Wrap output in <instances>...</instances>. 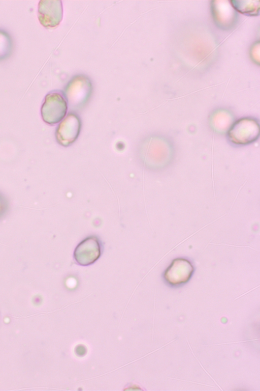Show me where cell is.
Here are the masks:
<instances>
[{
	"instance_id": "obj_10",
	"label": "cell",
	"mask_w": 260,
	"mask_h": 391,
	"mask_svg": "<svg viewBox=\"0 0 260 391\" xmlns=\"http://www.w3.org/2000/svg\"><path fill=\"white\" fill-rule=\"evenodd\" d=\"M12 40L6 31L0 30V60L8 58L12 53Z\"/></svg>"
},
{
	"instance_id": "obj_7",
	"label": "cell",
	"mask_w": 260,
	"mask_h": 391,
	"mask_svg": "<svg viewBox=\"0 0 260 391\" xmlns=\"http://www.w3.org/2000/svg\"><path fill=\"white\" fill-rule=\"evenodd\" d=\"M211 9L214 21L218 27L229 30L235 25L237 13L230 1H212Z\"/></svg>"
},
{
	"instance_id": "obj_2",
	"label": "cell",
	"mask_w": 260,
	"mask_h": 391,
	"mask_svg": "<svg viewBox=\"0 0 260 391\" xmlns=\"http://www.w3.org/2000/svg\"><path fill=\"white\" fill-rule=\"evenodd\" d=\"M68 109V104L63 96L57 92H51L45 97L41 108L43 121L53 125L64 119Z\"/></svg>"
},
{
	"instance_id": "obj_1",
	"label": "cell",
	"mask_w": 260,
	"mask_h": 391,
	"mask_svg": "<svg viewBox=\"0 0 260 391\" xmlns=\"http://www.w3.org/2000/svg\"><path fill=\"white\" fill-rule=\"evenodd\" d=\"M92 85L86 76L80 74L73 77L63 91L70 108L78 110L87 103L92 92Z\"/></svg>"
},
{
	"instance_id": "obj_3",
	"label": "cell",
	"mask_w": 260,
	"mask_h": 391,
	"mask_svg": "<svg viewBox=\"0 0 260 391\" xmlns=\"http://www.w3.org/2000/svg\"><path fill=\"white\" fill-rule=\"evenodd\" d=\"M259 126L254 119L245 118L238 120L230 128L229 139L236 145H246L254 142L259 136Z\"/></svg>"
},
{
	"instance_id": "obj_8",
	"label": "cell",
	"mask_w": 260,
	"mask_h": 391,
	"mask_svg": "<svg viewBox=\"0 0 260 391\" xmlns=\"http://www.w3.org/2000/svg\"><path fill=\"white\" fill-rule=\"evenodd\" d=\"M63 7L61 1H40L38 7V17L46 28L58 26L62 20Z\"/></svg>"
},
{
	"instance_id": "obj_11",
	"label": "cell",
	"mask_w": 260,
	"mask_h": 391,
	"mask_svg": "<svg viewBox=\"0 0 260 391\" xmlns=\"http://www.w3.org/2000/svg\"><path fill=\"white\" fill-rule=\"evenodd\" d=\"M259 42L257 41L255 42L251 47L250 50V55L252 60L259 65Z\"/></svg>"
},
{
	"instance_id": "obj_9",
	"label": "cell",
	"mask_w": 260,
	"mask_h": 391,
	"mask_svg": "<svg viewBox=\"0 0 260 391\" xmlns=\"http://www.w3.org/2000/svg\"><path fill=\"white\" fill-rule=\"evenodd\" d=\"M230 2L236 10L242 14L249 16L259 14V2L258 1H231Z\"/></svg>"
},
{
	"instance_id": "obj_5",
	"label": "cell",
	"mask_w": 260,
	"mask_h": 391,
	"mask_svg": "<svg viewBox=\"0 0 260 391\" xmlns=\"http://www.w3.org/2000/svg\"><path fill=\"white\" fill-rule=\"evenodd\" d=\"M102 252V244L95 236H90L82 240L75 247L73 257L79 265L86 266L96 262Z\"/></svg>"
},
{
	"instance_id": "obj_4",
	"label": "cell",
	"mask_w": 260,
	"mask_h": 391,
	"mask_svg": "<svg viewBox=\"0 0 260 391\" xmlns=\"http://www.w3.org/2000/svg\"><path fill=\"white\" fill-rule=\"evenodd\" d=\"M194 271L192 263L185 258L174 259L164 272L165 282L172 287H178L187 283Z\"/></svg>"
},
{
	"instance_id": "obj_6",
	"label": "cell",
	"mask_w": 260,
	"mask_h": 391,
	"mask_svg": "<svg viewBox=\"0 0 260 391\" xmlns=\"http://www.w3.org/2000/svg\"><path fill=\"white\" fill-rule=\"evenodd\" d=\"M81 128V122L79 116L70 113L58 124L55 136L57 142L62 146L68 147L77 139Z\"/></svg>"
}]
</instances>
